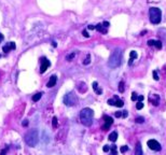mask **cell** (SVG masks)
Wrapping results in <instances>:
<instances>
[{
    "instance_id": "7402d4cb",
    "label": "cell",
    "mask_w": 166,
    "mask_h": 155,
    "mask_svg": "<svg viewBox=\"0 0 166 155\" xmlns=\"http://www.w3.org/2000/svg\"><path fill=\"white\" fill-rule=\"evenodd\" d=\"M90 63H91V55L88 54V55H86V58L83 60V64H84V65H90Z\"/></svg>"
},
{
    "instance_id": "3957f363",
    "label": "cell",
    "mask_w": 166,
    "mask_h": 155,
    "mask_svg": "<svg viewBox=\"0 0 166 155\" xmlns=\"http://www.w3.org/2000/svg\"><path fill=\"white\" fill-rule=\"evenodd\" d=\"M25 141L29 146H35L38 144L39 142V132L36 129L29 130L26 135H25Z\"/></svg>"
},
{
    "instance_id": "f546056e",
    "label": "cell",
    "mask_w": 166,
    "mask_h": 155,
    "mask_svg": "<svg viewBox=\"0 0 166 155\" xmlns=\"http://www.w3.org/2000/svg\"><path fill=\"white\" fill-rule=\"evenodd\" d=\"M74 56H76V54H74V53H71L70 55H68V56H67V60H69V62H70V60H71L72 58H74Z\"/></svg>"
},
{
    "instance_id": "e0dca14e",
    "label": "cell",
    "mask_w": 166,
    "mask_h": 155,
    "mask_svg": "<svg viewBox=\"0 0 166 155\" xmlns=\"http://www.w3.org/2000/svg\"><path fill=\"white\" fill-rule=\"evenodd\" d=\"M93 89L95 91V92H96V94H98V95H100V94L103 93V89L98 87L97 82H93Z\"/></svg>"
},
{
    "instance_id": "cb8c5ba5",
    "label": "cell",
    "mask_w": 166,
    "mask_h": 155,
    "mask_svg": "<svg viewBox=\"0 0 166 155\" xmlns=\"http://www.w3.org/2000/svg\"><path fill=\"white\" fill-rule=\"evenodd\" d=\"M119 91H120V93H124V82L123 81H121L119 84Z\"/></svg>"
},
{
    "instance_id": "6da1fadb",
    "label": "cell",
    "mask_w": 166,
    "mask_h": 155,
    "mask_svg": "<svg viewBox=\"0 0 166 155\" xmlns=\"http://www.w3.org/2000/svg\"><path fill=\"white\" fill-rule=\"evenodd\" d=\"M122 56H123V52L121 48H116L113 51L110 57H109V60H108V65L110 68H117L119 67L121 63H122Z\"/></svg>"
},
{
    "instance_id": "f35d334b",
    "label": "cell",
    "mask_w": 166,
    "mask_h": 155,
    "mask_svg": "<svg viewBox=\"0 0 166 155\" xmlns=\"http://www.w3.org/2000/svg\"><path fill=\"white\" fill-rule=\"evenodd\" d=\"M138 101H142L143 100V96H138V99H137Z\"/></svg>"
},
{
    "instance_id": "74e56055",
    "label": "cell",
    "mask_w": 166,
    "mask_h": 155,
    "mask_svg": "<svg viewBox=\"0 0 166 155\" xmlns=\"http://www.w3.org/2000/svg\"><path fill=\"white\" fill-rule=\"evenodd\" d=\"M88 30H93V29H95V26H94V25H88Z\"/></svg>"
},
{
    "instance_id": "4316f807",
    "label": "cell",
    "mask_w": 166,
    "mask_h": 155,
    "mask_svg": "<svg viewBox=\"0 0 166 155\" xmlns=\"http://www.w3.org/2000/svg\"><path fill=\"white\" fill-rule=\"evenodd\" d=\"M131 99H132L133 101L137 100V99H138V95H137L136 93H133V94H132V97H131Z\"/></svg>"
},
{
    "instance_id": "7a4b0ae2",
    "label": "cell",
    "mask_w": 166,
    "mask_h": 155,
    "mask_svg": "<svg viewBox=\"0 0 166 155\" xmlns=\"http://www.w3.org/2000/svg\"><path fill=\"white\" fill-rule=\"evenodd\" d=\"M94 119V111L90 108H84L80 112V120L81 123L85 126H91L93 123Z\"/></svg>"
},
{
    "instance_id": "e575fe53",
    "label": "cell",
    "mask_w": 166,
    "mask_h": 155,
    "mask_svg": "<svg viewBox=\"0 0 166 155\" xmlns=\"http://www.w3.org/2000/svg\"><path fill=\"white\" fill-rule=\"evenodd\" d=\"M82 34L84 36V37H85V38H88V37H90V34H88V31H86V30H84V31L82 32Z\"/></svg>"
},
{
    "instance_id": "277c9868",
    "label": "cell",
    "mask_w": 166,
    "mask_h": 155,
    "mask_svg": "<svg viewBox=\"0 0 166 155\" xmlns=\"http://www.w3.org/2000/svg\"><path fill=\"white\" fill-rule=\"evenodd\" d=\"M149 15H150V22H151L152 24L157 25L161 23L162 12L160 9H157V8H150Z\"/></svg>"
},
{
    "instance_id": "ba28073f",
    "label": "cell",
    "mask_w": 166,
    "mask_h": 155,
    "mask_svg": "<svg viewBox=\"0 0 166 155\" xmlns=\"http://www.w3.org/2000/svg\"><path fill=\"white\" fill-rule=\"evenodd\" d=\"M104 120H105V124L103 126V129L104 130H107V129H109V127L113 124V119L108 115H105L104 116Z\"/></svg>"
},
{
    "instance_id": "ab89813d",
    "label": "cell",
    "mask_w": 166,
    "mask_h": 155,
    "mask_svg": "<svg viewBox=\"0 0 166 155\" xmlns=\"http://www.w3.org/2000/svg\"><path fill=\"white\" fill-rule=\"evenodd\" d=\"M7 151H8V148H7V149H5V150H2V152H1V154H0V155H5V153H7Z\"/></svg>"
},
{
    "instance_id": "d590c367",
    "label": "cell",
    "mask_w": 166,
    "mask_h": 155,
    "mask_svg": "<svg viewBox=\"0 0 166 155\" xmlns=\"http://www.w3.org/2000/svg\"><path fill=\"white\" fill-rule=\"evenodd\" d=\"M103 25H104V27H106V28H108V27L110 26V24H109V22H104Z\"/></svg>"
},
{
    "instance_id": "52a82bcc",
    "label": "cell",
    "mask_w": 166,
    "mask_h": 155,
    "mask_svg": "<svg viewBox=\"0 0 166 155\" xmlns=\"http://www.w3.org/2000/svg\"><path fill=\"white\" fill-rule=\"evenodd\" d=\"M147 144H148V146H149V148H150L151 150H153V151H161V149H162L161 144H160V143H159L156 140H154V139L148 140Z\"/></svg>"
},
{
    "instance_id": "8992f818",
    "label": "cell",
    "mask_w": 166,
    "mask_h": 155,
    "mask_svg": "<svg viewBox=\"0 0 166 155\" xmlns=\"http://www.w3.org/2000/svg\"><path fill=\"white\" fill-rule=\"evenodd\" d=\"M40 64H41V66H40V72L41 73L45 72V71H46V69L51 66V63H50V60L46 57L41 58V59H40Z\"/></svg>"
},
{
    "instance_id": "4dcf8cb0",
    "label": "cell",
    "mask_w": 166,
    "mask_h": 155,
    "mask_svg": "<svg viewBox=\"0 0 166 155\" xmlns=\"http://www.w3.org/2000/svg\"><path fill=\"white\" fill-rule=\"evenodd\" d=\"M154 43H155V40H149L148 41V45H150V46H154Z\"/></svg>"
},
{
    "instance_id": "9c48e42d",
    "label": "cell",
    "mask_w": 166,
    "mask_h": 155,
    "mask_svg": "<svg viewBox=\"0 0 166 155\" xmlns=\"http://www.w3.org/2000/svg\"><path fill=\"white\" fill-rule=\"evenodd\" d=\"M149 101L151 102L153 106H157L160 103V96L157 94H153L149 96Z\"/></svg>"
},
{
    "instance_id": "ac0fdd59",
    "label": "cell",
    "mask_w": 166,
    "mask_h": 155,
    "mask_svg": "<svg viewBox=\"0 0 166 155\" xmlns=\"http://www.w3.org/2000/svg\"><path fill=\"white\" fill-rule=\"evenodd\" d=\"M118 139V132L117 131H113V132H111L110 135H109V140L112 141V142H114V141H117Z\"/></svg>"
},
{
    "instance_id": "2e32d148",
    "label": "cell",
    "mask_w": 166,
    "mask_h": 155,
    "mask_svg": "<svg viewBox=\"0 0 166 155\" xmlns=\"http://www.w3.org/2000/svg\"><path fill=\"white\" fill-rule=\"evenodd\" d=\"M137 52L136 51H132L131 53H129V65H132V63L134 62V59H136L137 58Z\"/></svg>"
},
{
    "instance_id": "8d00e7d4",
    "label": "cell",
    "mask_w": 166,
    "mask_h": 155,
    "mask_svg": "<svg viewBox=\"0 0 166 155\" xmlns=\"http://www.w3.org/2000/svg\"><path fill=\"white\" fill-rule=\"evenodd\" d=\"M128 115V112L127 111H122V117H126Z\"/></svg>"
},
{
    "instance_id": "4fadbf2b",
    "label": "cell",
    "mask_w": 166,
    "mask_h": 155,
    "mask_svg": "<svg viewBox=\"0 0 166 155\" xmlns=\"http://www.w3.org/2000/svg\"><path fill=\"white\" fill-rule=\"evenodd\" d=\"M114 106L118 107V108H122L123 106H124V102H123V100H121V99H119V97L118 96H114Z\"/></svg>"
},
{
    "instance_id": "d6a6232c",
    "label": "cell",
    "mask_w": 166,
    "mask_h": 155,
    "mask_svg": "<svg viewBox=\"0 0 166 155\" xmlns=\"http://www.w3.org/2000/svg\"><path fill=\"white\" fill-rule=\"evenodd\" d=\"M108 105H110V106H114V100H113V99H109V100H108Z\"/></svg>"
},
{
    "instance_id": "5bb4252c",
    "label": "cell",
    "mask_w": 166,
    "mask_h": 155,
    "mask_svg": "<svg viewBox=\"0 0 166 155\" xmlns=\"http://www.w3.org/2000/svg\"><path fill=\"white\" fill-rule=\"evenodd\" d=\"M95 29H97L99 32H102V34H107V28H106V27H104L103 24L96 25V26H95Z\"/></svg>"
},
{
    "instance_id": "ffe728a7",
    "label": "cell",
    "mask_w": 166,
    "mask_h": 155,
    "mask_svg": "<svg viewBox=\"0 0 166 155\" xmlns=\"http://www.w3.org/2000/svg\"><path fill=\"white\" fill-rule=\"evenodd\" d=\"M41 97H42V93H37V94L33 97V100H34V101H38Z\"/></svg>"
},
{
    "instance_id": "9a60e30c",
    "label": "cell",
    "mask_w": 166,
    "mask_h": 155,
    "mask_svg": "<svg viewBox=\"0 0 166 155\" xmlns=\"http://www.w3.org/2000/svg\"><path fill=\"white\" fill-rule=\"evenodd\" d=\"M135 155H143L142 149H141V143H140V142H138L136 144V148H135Z\"/></svg>"
},
{
    "instance_id": "f1b7e54d",
    "label": "cell",
    "mask_w": 166,
    "mask_h": 155,
    "mask_svg": "<svg viewBox=\"0 0 166 155\" xmlns=\"http://www.w3.org/2000/svg\"><path fill=\"white\" fill-rule=\"evenodd\" d=\"M153 79H154L155 81H157V80L160 79V78H159V76H157V71H155V70L153 71Z\"/></svg>"
},
{
    "instance_id": "7c38bea8",
    "label": "cell",
    "mask_w": 166,
    "mask_h": 155,
    "mask_svg": "<svg viewBox=\"0 0 166 155\" xmlns=\"http://www.w3.org/2000/svg\"><path fill=\"white\" fill-rule=\"evenodd\" d=\"M77 88H78V91L80 93H85L86 91H88V86H86V84L84 82H80L78 84V86H77Z\"/></svg>"
},
{
    "instance_id": "60d3db41",
    "label": "cell",
    "mask_w": 166,
    "mask_h": 155,
    "mask_svg": "<svg viewBox=\"0 0 166 155\" xmlns=\"http://www.w3.org/2000/svg\"><path fill=\"white\" fill-rule=\"evenodd\" d=\"M23 125H24V126H27V125H28V121H27V120H25L24 123H23Z\"/></svg>"
},
{
    "instance_id": "d4e9b609",
    "label": "cell",
    "mask_w": 166,
    "mask_h": 155,
    "mask_svg": "<svg viewBox=\"0 0 166 155\" xmlns=\"http://www.w3.org/2000/svg\"><path fill=\"white\" fill-rule=\"evenodd\" d=\"M154 46H155V48H157V50H161L163 45H162V42H161V41H155V43H154Z\"/></svg>"
},
{
    "instance_id": "603a6c76",
    "label": "cell",
    "mask_w": 166,
    "mask_h": 155,
    "mask_svg": "<svg viewBox=\"0 0 166 155\" xmlns=\"http://www.w3.org/2000/svg\"><path fill=\"white\" fill-rule=\"evenodd\" d=\"M142 108H143V102L142 101H138L136 103V109L137 110H141Z\"/></svg>"
},
{
    "instance_id": "d6986e66",
    "label": "cell",
    "mask_w": 166,
    "mask_h": 155,
    "mask_svg": "<svg viewBox=\"0 0 166 155\" xmlns=\"http://www.w3.org/2000/svg\"><path fill=\"white\" fill-rule=\"evenodd\" d=\"M110 152H111V155H118L117 153V145H110Z\"/></svg>"
},
{
    "instance_id": "7bdbcfd3",
    "label": "cell",
    "mask_w": 166,
    "mask_h": 155,
    "mask_svg": "<svg viewBox=\"0 0 166 155\" xmlns=\"http://www.w3.org/2000/svg\"><path fill=\"white\" fill-rule=\"evenodd\" d=\"M52 43H53V44H52V45H53L54 48H55V46H56V45H57V44H56V42H52Z\"/></svg>"
},
{
    "instance_id": "30bf717a",
    "label": "cell",
    "mask_w": 166,
    "mask_h": 155,
    "mask_svg": "<svg viewBox=\"0 0 166 155\" xmlns=\"http://www.w3.org/2000/svg\"><path fill=\"white\" fill-rule=\"evenodd\" d=\"M15 48H16V46H15L14 42H8V43L2 48V51H3L5 53H8V52H10L11 50H15Z\"/></svg>"
},
{
    "instance_id": "484cf974",
    "label": "cell",
    "mask_w": 166,
    "mask_h": 155,
    "mask_svg": "<svg viewBox=\"0 0 166 155\" xmlns=\"http://www.w3.org/2000/svg\"><path fill=\"white\" fill-rule=\"evenodd\" d=\"M135 122H136V123H143V122H145V119H143L142 116H138V117L135 119Z\"/></svg>"
},
{
    "instance_id": "836d02e7",
    "label": "cell",
    "mask_w": 166,
    "mask_h": 155,
    "mask_svg": "<svg viewBox=\"0 0 166 155\" xmlns=\"http://www.w3.org/2000/svg\"><path fill=\"white\" fill-rule=\"evenodd\" d=\"M114 115L117 116V117H121V116H122V111L116 112V114H114Z\"/></svg>"
},
{
    "instance_id": "b9f144b4",
    "label": "cell",
    "mask_w": 166,
    "mask_h": 155,
    "mask_svg": "<svg viewBox=\"0 0 166 155\" xmlns=\"http://www.w3.org/2000/svg\"><path fill=\"white\" fill-rule=\"evenodd\" d=\"M2 40H3V34H2L1 32H0V42H1Z\"/></svg>"
},
{
    "instance_id": "44dd1931",
    "label": "cell",
    "mask_w": 166,
    "mask_h": 155,
    "mask_svg": "<svg viewBox=\"0 0 166 155\" xmlns=\"http://www.w3.org/2000/svg\"><path fill=\"white\" fill-rule=\"evenodd\" d=\"M52 125H53L54 128H56L57 125H58V120H57V117H56V116H54L53 120H52Z\"/></svg>"
},
{
    "instance_id": "8fae6325",
    "label": "cell",
    "mask_w": 166,
    "mask_h": 155,
    "mask_svg": "<svg viewBox=\"0 0 166 155\" xmlns=\"http://www.w3.org/2000/svg\"><path fill=\"white\" fill-rule=\"evenodd\" d=\"M56 82H57V77H56V76H52V77L50 78V80H49V82H48V84H46V86L48 87L55 86Z\"/></svg>"
},
{
    "instance_id": "5b68a950",
    "label": "cell",
    "mask_w": 166,
    "mask_h": 155,
    "mask_svg": "<svg viewBox=\"0 0 166 155\" xmlns=\"http://www.w3.org/2000/svg\"><path fill=\"white\" fill-rule=\"evenodd\" d=\"M64 103L69 107L74 106V105L78 103V97L76 96L73 93H68L64 96Z\"/></svg>"
},
{
    "instance_id": "1f68e13d",
    "label": "cell",
    "mask_w": 166,
    "mask_h": 155,
    "mask_svg": "<svg viewBox=\"0 0 166 155\" xmlns=\"http://www.w3.org/2000/svg\"><path fill=\"white\" fill-rule=\"evenodd\" d=\"M103 150H104V152H109V151H110V145H105Z\"/></svg>"
},
{
    "instance_id": "83f0119b",
    "label": "cell",
    "mask_w": 166,
    "mask_h": 155,
    "mask_svg": "<svg viewBox=\"0 0 166 155\" xmlns=\"http://www.w3.org/2000/svg\"><path fill=\"white\" fill-rule=\"evenodd\" d=\"M120 151H121V153H125L126 151H128V148H127L126 145H123V146H121Z\"/></svg>"
}]
</instances>
